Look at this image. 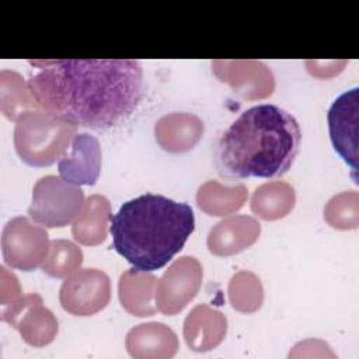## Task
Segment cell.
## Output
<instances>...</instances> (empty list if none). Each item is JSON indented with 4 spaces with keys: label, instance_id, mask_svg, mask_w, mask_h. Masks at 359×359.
<instances>
[{
    "label": "cell",
    "instance_id": "obj_1",
    "mask_svg": "<svg viewBox=\"0 0 359 359\" xmlns=\"http://www.w3.org/2000/svg\"><path fill=\"white\" fill-rule=\"evenodd\" d=\"M28 87L39 109L76 126L108 129L143 98V69L133 59L28 60Z\"/></svg>",
    "mask_w": 359,
    "mask_h": 359
},
{
    "label": "cell",
    "instance_id": "obj_2",
    "mask_svg": "<svg viewBox=\"0 0 359 359\" xmlns=\"http://www.w3.org/2000/svg\"><path fill=\"white\" fill-rule=\"evenodd\" d=\"M297 119L273 104L245 109L215 144V165L227 180L276 178L289 171L300 150Z\"/></svg>",
    "mask_w": 359,
    "mask_h": 359
},
{
    "label": "cell",
    "instance_id": "obj_3",
    "mask_svg": "<svg viewBox=\"0 0 359 359\" xmlns=\"http://www.w3.org/2000/svg\"><path fill=\"white\" fill-rule=\"evenodd\" d=\"M114 250L135 269L151 272L165 266L195 229L188 203L144 194L126 201L109 216Z\"/></svg>",
    "mask_w": 359,
    "mask_h": 359
},
{
    "label": "cell",
    "instance_id": "obj_4",
    "mask_svg": "<svg viewBox=\"0 0 359 359\" xmlns=\"http://www.w3.org/2000/svg\"><path fill=\"white\" fill-rule=\"evenodd\" d=\"M76 135V125L42 109H29L15 121L14 146L25 164L48 167L59 161Z\"/></svg>",
    "mask_w": 359,
    "mask_h": 359
},
{
    "label": "cell",
    "instance_id": "obj_5",
    "mask_svg": "<svg viewBox=\"0 0 359 359\" xmlns=\"http://www.w3.org/2000/svg\"><path fill=\"white\" fill-rule=\"evenodd\" d=\"M83 205L84 194L80 187L62 177L45 175L34 185L28 215L42 227H65L76 219Z\"/></svg>",
    "mask_w": 359,
    "mask_h": 359
},
{
    "label": "cell",
    "instance_id": "obj_6",
    "mask_svg": "<svg viewBox=\"0 0 359 359\" xmlns=\"http://www.w3.org/2000/svg\"><path fill=\"white\" fill-rule=\"evenodd\" d=\"M50 243L42 226L24 216L7 222L1 234V251L6 264L20 271H32L42 265L49 254Z\"/></svg>",
    "mask_w": 359,
    "mask_h": 359
},
{
    "label": "cell",
    "instance_id": "obj_7",
    "mask_svg": "<svg viewBox=\"0 0 359 359\" xmlns=\"http://www.w3.org/2000/svg\"><path fill=\"white\" fill-rule=\"evenodd\" d=\"M109 297V278L95 268L74 271L63 280L59 290L60 306L73 316H93L108 304Z\"/></svg>",
    "mask_w": 359,
    "mask_h": 359
},
{
    "label": "cell",
    "instance_id": "obj_8",
    "mask_svg": "<svg viewBox=\"0 0 359 359\" xmlns=\"http://www.w3.org/2000/svg\"><path fill=\"white\" fill-rule=\"evenodd\" d=\"M202 285V265L195 257L175 259L156 286L157 311L174 316L181 311L199 292Z\"/></svg>",
    "mask_w": 359,
    "mask_h": 359
},
{
    "label": "cell",
    "instance_id": "obj_9",
    "mask_svg": "<svg viewBox=\"0 0 359 359\" xmlns=\"http://www.w3.org/2000/svg\"><path fill=\"white\" fill-rule=\"evenodd\" d=\"M1 320L18 330L22 339L32 346H45L57 334L56 317L42 304V297L36 293L20 296L4 304Z\"/></svg>",
    "mask_w": 359,
    "mask_h": 359
},
{
    "label": "cell",
    "instance_id": "obj_10",
    "mask_svg": "<svg viewBox=\"0 0 359 359\" xmlns=\"http://www.w3.org/2000/svg\"><path fill=\"white\" fill-rule=\"evenodd\" d=\"M358 87L342 93L334 100L327 114L330 139L334 150L352 170L355 182H358Z\"/></svg>",
    "mask_w": 359,
    "mask_h": 359
},
{
    "label": "cell",
    "instance_id": "obj_11",
    "mask_svg": "<svg viewBox=\"0 0 359 359\" xmlns=\"http://www.w3.org/2000/svg\"><path fill=\"white\" fill-rule=\"evenodd\" d=\"M215 76L231 86L233 91L247 100L265 98L273 93L275 80L272 72L257 60H215Z\"/></svg>",
    "mask_w": 359,
    "mask_h": 359
},
{
    "label": "cell",
    "instance_id": "obj_12",
    "mask_svg": "<svg viewBox=\"0 0 359 359\" xmlns=\"http://www.w3.org/2000/svg\"><path fill=\"white\" fill-rule=\"evenodd\" d=\"M59 175L76 185H94L101 172V146L95 136L79 133L70 143V151L57 161Z\"/></svg>",
    "mask_w": 359,
    "mask_h": 359
},
{
    "label": "cell",
    "instance_id": "obj_13",
    "mask_svg": "<svg viewBox=\"0 0 359 359\" xmlns=\"http://www.w3.org/2000/svg\"><path fill=\"white\" fill-rule=\"evenodd\" d=\"M261 224L251 216L236 215L215 224L208 236V248L217 257H229L251 247L259 237Z\"/></svg>",
    "mask_w": 359,
    "mask_h": 359
},
{
    "label": "cell",
    "instance_id": "obj_14",
    "mask_svg": "<svg viewBox=\"0 0 359 359\" xmlns=\"http://www.w3.org/2000/svg\"><path fill=\"white\" fill-rule=\"evenodd\" d=\"M227 332L226 316L208 304L195 306L184 321V339L189 349L208 352L222 344Z\"/></svg>",
    "mask_w": 359,
    "mask_h": 359
},
{
    "label": "cell",
    "instance_id": "obj_15",
    "mask_svg": "<svg viewBox=\"0 0 359 359\" xmlns=\"http://www.w3.org/2000/svg\"><path fill=\"white\" fill-rule=\"evenodd\" d=\"M128 353L136 359L172 358L178 351L177 334L163 323H144L133 327L125 338Z\"/></svg>",
    "mask_w": 359,
    "mask_h": 359
},
{
    "label": "cell",
    "instance_id": "obj_16",
    "mask_svg": "<svg viewBox=\"0 0 359 359\" xmlns=\"http://www.w3.org/2000/svg\"><path fill=\"white\" fill-rule=\"evenodd\" d=\"M154 136L163 150L185 153L194 149L202 139L203 122L189 112H172L156 122Z\"/></svg>",
    "mask_w": 359,
    "mask_h": 359
},
{
    "label": "cell",
    "instance_id": "obj_17",
    "mask_svg": "<svg viewBox=\"0 0 359 359\" xmlns=\"http://www.w3.org/2000/svg\"><path fill=\"white\" fill-rule=\"evenodd\" d=\"M157 278L135 268L125 271L118 283V294L122 307L137 317H149L157 311L156 303Z\"/></svg>",
    "mask_w": 359,
    "mask_h": 359
},
{
    "label": "cell",
    "instance_id": "obj_18",
    "mask_svg": "<svg viewBox=\"0 0 359 359\" xmlns=\"http://www.w3.org/2000/svg\"><path fill=\"white\" fill-rule=\"evenodd\" d=\"M111 206L105 196L91 195L73 220V238L84 245H98L107 238Z\"/></svg>",
    "mask_w": 359,
    "mask_h": 359
},
{
    "label": "cell",
    "instance_id": "obj_19",
    "mask_svg": "<svg viewBox=\"0 0 359 359\" xmlns=\"http://www.w3.org/2000/svg\"><path fill=\"white\" fill-rule=\"evenodd\" d=\"M294 189L283 181H272L259 185L251 196V210L264 220L285 217L294 206Z\"/></svg>",
    "mask_w": 359,
    "mask_h": 359
},
{
    "label": "cell",
    "instance_id": "obj_20",
    "mask_svg": "<svg viewBox=\"0 0 359 359\" xmlns=\"http://www.w3.org/2000/svg\"><path fill=\"white\" fill-rule=\"evenodd\" d=\"M247 196L248 191L244 185L227 187L212 180L199 187L196 203L209 216H226L243 208Z\"/></svg>",
    "mask_w": 359,
    "mask_h": 359
},
{
    "label": "cell",
    "instance_id": "obj_21",
    "mask_svg": "<svg viewBox=\"0 0 359 359\" xmlns=\"http://www.w3.org/2000/svg\"><path fill=\"white\" fill-rule=\"evenodd\" d=\"M0 108L11 121H17L29 109H39L28 83L17 72L0 73Z\"/></svg>",
    "mask_w": 359,
    "mask_h": 359
},
{
    "label": "cell",
    "instance_id": "obj_22",
    "mask_svg": "<svg viewBox=\"0 0 359 359\" xmlns=\"http://www.w3.org/2000/svg\"><path fill=\"white\" fill-rule=\"evenodd\" d=\"M229 300L240 313H254L264 302V287L259 278L250 272L241 271L236 273L229 283Z\"/></svg>",
    "mask_w": 359,
    "mask_h": 359
},
{
    "label": "cell",
    "instance_id": "obj_23",
    "mask_svg": "<svg viewBox=\"0 0 359 359\" xmlns=\"http://www.w3.org/2000/svg\"><path fill=\"white\" fill-rule=\"evenodd\" d=\"M83 262V252L74 243L57 238L50 243L49 254L43 264L42 271L52 278H67L77 271Z\"/></svg>",
    "mask_w": 359,
    "mask_h": 359
},
{
    "label": "cell",
    "instance_id": "obj_24",
    "mask_svg": "<svg viewBox=\"0 0 359 359\" xmlns=\"http://www.w3.org/2000/svg\"><path fill=\"white\" fill-rule=\"evenodd\" d=\"M324 219L338 230L356 229L359 224V194L344 191L332 196L324 208Z\"/></svg>",
    "mask_w": 359,
    "mask_h": 359
}]
</instances>
